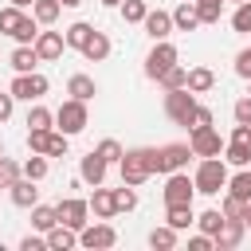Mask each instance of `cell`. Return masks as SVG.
Wrapping results in <instances>:
<instances>
[{
  "label": "cell",
  "instance_id": "1",
  "mask_svg": "<svg viewBox=\"0 0 251 251\" xmlns=\"http://www.w3.org/2000/svg\"><path fill=\"white\" fill-rule=\"evenodd\" d=\"M118 169H122V184H145L153 173H157V149H149V145H137V149H126L122 153V161H118Z\"/></svg>",
  "mask_w": 251,
  "mask_h": 251
},
{
  "label": "cell",
  "instance_id": "2",
  "mask_svg": "<svg viewBox=\"0 0 251 251\" xmlns=\"http://www.w3.org/2000/svg\"><path fill=\"white\" fill-rule=\"evenodd\" d=\"M192 184H196V192H204V196H216V192L227 184V161H224V157H200Z\"/></svg>",
  "mask_w": 251,
  "mask_h": 251
},
{
  "label": "cell",
  "instance_id": "3",
  "mask_svg": "<svg viewBox=\"0 0 251 251\" xmlns=\"http://www.w3.org/2000/svg\"><path fill=\"white\" fill-rule=\"evenodd\" d=\"M165 114H169V122H176V126H192V114H196V94H192L188 86L165 90Z\"/></svg>",
  "mask_w": 251,
  "mask_h": 251
},
{
  "label": "cell",
  "instance_id": "4",
  "mask_svg": "<svg viewBox=\"0 0 251 251\" xmlns=\"http://www.w3.org/2000/svg\"><path fill=\"white\" fill-rule=\"evenodd\" d=\"M86 122H90V114H86V102H78V98H67V102L55 110V126H59L67 137H71V133H82Z\"/></svg>",
  "mask_w": 251,
  "mask_h": 251
},
{
  "label": "cell",
  "instance_id": "5",
  "mask_svg": "<svg viewBox=\"0 0 251 251\" xmlns=\"http://www.w3.org/2000/svg\"><path fill=\"white\" fill-rule=\"evenodd\" d=\"M176 59H180V51H176L169 39H153V51L145 55V75L157 82V78H161V75H165V71H169Z\"/></svg>",
  "mask_w": 251,
  "mask_h": 251
},
{
  "label": "cell",
  "instance_id": "6",
  "mask_svg": "<svg viewBox=\"0 0 251 251\" xmlns=\"http://www.w3.org/2000/svg\"><path fill=\"white\" fill-rule=\"evenodd\" d=\"M188 149H192V157H220L224 153V137L216 133V126H196L192 137H188Z\"/></svg>",
  "mask_w": 251,
  "mask_h": 251
},
{
  "label": "cell",
  "instance_id": "7",
  "mask_svg": "<svg viewBox=\"0 0 251 251\" xmlns=\"http://www.w3.org/2000/svg\"><path fill=\"white\" fill-rule=\"evenodd\" d=\"M47 86H51V82H47L43 75L27 71V75H16L8 90H12V98H24V102H39V98L47 94Z\"/></svg>",
  "mask_w": 251,
  "mask_h": 251
},
{
  "label": "cell",
  "instance_id": "8",
  "mask_svg": "<svg viewBox=\"0 0 251 251\" xmlns=\"http://www.w3.org/2000/svg\"><path fill=\"white\" fill-rule=\"evenodd\" d=\"M192 196H196V184H192V176L188 173H169V180H165V204H192Z\"/></svg>",
  "mask_w": 251,
  "mask_h": 251
},
{
  "label": "cell",
  "instance_id": "9",
  "mask_svg": "<svg viewBox=\"0 0 251 251\" xmlns=\"http://www.w3.org/2000/svg\"><path fill=\"white\" fill-rule=\"evenodd\" d=\"M55 212H59V224H67V227L82 231V227H86V216H90V204H86V200H78V196H67V200H59V204H55Z\"/></svg>",
  "mask_w": 251,
  "mask_h": 251
},
{
  "label": "cell",
  "instance_id": "10",
  "mask_svg": "<svg viewBox=\"0 0 251 251\" xmlns=\"http://www.w3.org/2000/svg\"><path fill=\"white\" fill-rule=\"evenodd\" d=\"M78 243H82L86 251H106V247L118 243V231H114L110 224H86V227L78 231Z\"/></svg>",
  "mask_w": 251,
  "mask_h": 251
},
{
  "label": "cell",
  "instance_id": "11",
  "mask_svg": "<svg viewBox=\"0 0 251 251\" xmlns=\"http://www.w3.org/2000/svg\"><path fill=\"white\" fill-rule=\"evenodd\" d=\"M188 157H192V149H188L184 141L161 145V149H157V173H176V169L188 165Z\"/></svg>",
  "mask_w": 251,
  "mask_h": 251
},
{
  "label": "cell",
  "instance_id": "12",
  "mask_svg": "<svg viewBox=\"0 0 251 251\" xmlns=\"http://www.w3.org/2000/svg\"><path fill=\"white\" fill-rule=\"evenodd\" d=\"M31 47H35V55H39V63H55V59L63 55V47H67V39H63V31H39Z\"/></svg>",
  "mask_w": 251,
  "mask_h": 251
},
{
  "label": "cell",
  "instance_id": "13",
  "mask_svg": "<svg viewBox=\"0 0 251 251\" xmlns=\"http://www.w3.org/2000/svg\"><path fill=\"white\" fill-rule=\"evenodd\" d=\"M243 227H247V220H227V216H224V227L212 235V247H216V251H231V247H239Z\"/></svg>",
  "mask_w": 251,
  "mask_h": 251
},
{
  "label": "cell",
  "instance_id": "14",
  "mask_svg": "<svg viewBox=\"0 0 251 251\" xmlns=\"http://www.w3.org/2000/svg\"><path fill=\"white\" fill-rule=\"evenodd\" d=\"M8 192H12V204H16V208H35V204H39V188H35V180H27V176L12 180Z\"/></svg>",
  "mask_w": 251,
  "mask_h": 251
},
{
  "label": "cell",
  "instance_id": "15",
  "mask_svg": "<svg viewBox=\"0 0 251 251\" xmlns=\"http://www.w3.org/2000/svg\"><path fill=\"white\" fill-rule=\"evenodd\" d=\"M106 169H110V165L90 149V153L82 157V165H78V180H86V184H102V180H106Z\"/></svg>",
  "mask_w": 251,
  "mask_h": 251
},
{
  "label": "cell",
  "instance_id": "16",
  "mask_svg": "<svg viewBox=\"0 0 251 251\" xmlns=\"http://www.w3.org/2000/svg\"><path fill=\"white\" fill-rule=\"evenodd\" d=\"M86 204H90V212H94L98 220H114V216H118V208H114V188L94 184V196H90Z\"/></svg>",
  "mask_w": 251,
  "mask_h": 251
},
{
  "label": "cell",
  "instance_id": "17",
  "mask_svg": "<svg viewBox=\"0 0 251 251\" xmlns=\"http://www.w3.org/2000/svg\"><path fill=\"white\" fill-rule=\"evenodd\" d=\"M43 235H47V251H71V247L78 243V231L67 227V224H55V227L43 231Z\"/></svg>",
  "mask_w": 251,
  "mask_h": 251
},
{
  "label": "cell",
  "instance_id": "18",
  "mask_svg": "<svg viewBox=\"0 0 251 251\" xmlns=\"http://www.w3.org/2000/svg\"><path fill=\"white\" fill-rule=\"evenodd\" d=\"M141 24H145V31H149L153 39H169V31H173V12H161V8H157V12H145Z\"/></svg>",
  "mask_w": 251,
  "mask_h": 251
},
{
  "label": "cell",
  "instance_id": "19",
  "mask_svg": "<svg viewBox=\"0 0 251 251\" xmlns=\"http://www.w3.org/2000/svg\"><path fill=\"white\" fill-rule=\"evenodd\" d=\"M67 94L78 98V102H90V98L98 94V82H94L90 75H71V78H67Z\"/></svg>",
  "mask_w": 251,
  "mask_h": 251
},
{
  "label": "cell",
  "instance_id": "20",
  "mask_svg": "<svg viewBox=\"0 0 251 251\" xmlns=\"http://www.w3.org/2000/svg\"><path fill=\"white\" fill-rule=\"evenodd\" d=\"M110 55V39H106V31H98L94 27V35L82 43V59H90V63H102Z\"/></svg>",
  "mask_w": 251,
  "mask_h": 251
},
{
  "label": "cell",
  "instance_id": "21",
  "mask_svg": "<svg viewBox=\"0 0 251 251\" xmlns=\"http://www.w3.org/2000/svg\"><path fill=\"white\" fill-rule=\"evenodd\" d=\"M8 63H12V71H16V75H27V71H35L39 55H35V47H31V43H20V47L12 51V59H8Z\"/></svg>",
  "mask_w": 251,
  "mask_h": 251
},
{
  "label": "cell",
  "instance_id": "22",
  "mask_svg": "<svg viewBox=\"0 0 251 251\" xmlns=\"http://www.w3.org/2000/svg\"><path fill=\"white\" fill-rule=\"evenodd\" d=\"M200 27V16H196V4H180L176 12H173V31H196Z\"/></svg>",
  "mask_w": 251,
  "mask_h": 251
},
{
  "label": "cell",
  "instance_id": "23",
  "mask_svg": "<svg viewBox=\"0 0 251 251\" xmlns=\"http://www.w3.org/2000/svg\"><path fill=\"white\" fill-rule=\"evenodd\" d=\"M184 86H188L192 94H208V90L216 86V75H212L208 67H192V71H188V78H184Z\"/></svg>",
  "mask_w": 251,
  "mask_h": 251
},
{
  "label": "cell",
  "instance_id": "24",
  "mask_svg": "<svg viewBox=\"0 0 251 251\" xmlns=\"http://www.w3.org/2000/svg\"><path fill=\"white\" fill-rule=\"evenodd\" d=\"M224 188H227L231 196H239L243 204H251V169L243 165V169H239L235 176H227V184H224Z\"/></svg>",
  "mask_w": 251,
  "mask_h": 251
},
{
  "label": "cell",
  "instance_id": "25",
  "mask_svg": "<svg viewBox=\"0 0 251 251\" xmlns=\"http://www.w3.org/2000/svg\"><path fill=\"white\" fill-rule=\"evenodd\" d=\"M165 208H169V212H165V224L176 227V231H184V227L196 220V216H192V204H165Z\"/></svg>",
  "mask_w": 251,
  "mask_h": 251
},
{
  "label": "cell",
  "instance_id": "26",
  "mask_svg": "<svg viewBox=\"0 0 251 251\" xmlns=\"http://www.w3.org/2000/svg\"><path fill=\"white\" fill-rule=\"evenodd\" d=\"M55 224H59V212H55L51 204H35V208H31V227H35V231H51Z\"/></svg>",
  "mask_w": 251,
  "mask_h": 251
},
{
  "label": "cell",
  "instance_id": "27",
  "mask_svg": "<svg viewBox=\"0 0 251 251\" xmlns=\"http://www.w3.org/2000/svg\"><path fill=\"white\" fill-rule=\"evenodd\" d=\"M224 161L235 165V169L251 165V145H247V141H227V145H224Z\"/></svg>",
  "mask_w": 251,
  "mask_h": 251
},
{
  "label": "cell",
  "instance_id": "28",
  "mask_svg": "<svg viewBox=\"0 0 251 251\" xmlns=\"http://www.w3.org/2000/svg\"><path fill=\"white\" fill-rule=\"evenodd\" d=\"M35 35H39V20L24 12L20 24H16V31H12V39H16V43H35Z\"/></svg>",
  "mask_w": 251,
  "mask_h": 251
},
{
  "label": "cell",
  "instance_id": "29",
  "mask_svg": "<svg viewBox=\"0 0 251 251\" xmlns=\"http://www.w3.org/2000/svg\"><path fill=\"white\" fill-rule=\"evenodd\" d=\"M47 169H51V165H47V157H43V153H31V157H27L24 165H20V173H24L27 180H35V184H39V180L47 176Z\"/></svg>",
  "mask_w": 251,
  "mask_h": 251
},
{
  "label": "cell",
  "instance_id": "30",
  "mask_svg": "<svg viewBox=\"0 0 251 251\" xmlns=\"http://www.w3.org/2000/svg\"><path fill=\"white\" fill-rule=\"evenodd\" d=\"M90 35H94V27H90L86 20H78V24H71V27H67V35H63V39H67V47L82 51V43H86Z\"/></svg>",
  "mask_w": 251,
  "mask_h": 251
},
{
  "label": "cell",
  "instance_id": "31",
  "mask_svg": "<svg viewBox=\"0 0 251 251\" xmlns=\"http://www.w3.org/2000/svg\"><path fill=\"white\" fill-rule=\"evenodd\" d=\"M149 247H153V251L176 247V227H169V224H165V227H153V231H149Z\"/></svg>",
  "mask_w": 251,
  "mask_h": 251
},
{
  "label": "cell",
  "instance_id": "32",
  "mask_svg": "<svg viewBox=\"0 0 251 251\" xmlns=\"http://www.w3.org/2000/svg\"><path fill=\"white\" fill-rule=\"evenodd\" d=\"M51 126H55V114H51L47 106L35 102V106L27 110V129H51Z\"/></svg>",
  "mask_w": 251,
  "mask_h": 251
},
{
  "label": "cell",
  "instance_id": "33",
  "mask_svg": "<svg viewBox=\"0 0 251 251\" xmlns=\"http://www.w3.org/2000/svg\"><path fill=\"white\" fill-rule=\"evenodd\" d=\"M59 8H63L59 0H35V4H31V16H35L39 24H55V20H59Z\"/></svg>",
  "mask_w": 251,
  "mask_h": 251
},
{
  "label": "cell",
  "instance_id": "34",
  "mask_svg": "<svg viewBox=\"0 0 251 251\" xmlns=\"http://www.w3.org/2000/svg\"><path fill=\"white\" fill-rule=\"evenodd\" d=\"M192 4H196V16H200V24H220L224 0H192Z\"/></svg>",
  "mask_w": 251,
  "mask_h": 251
},
{
  "label": "cell",
  "instance_id": "35",
  "mask_svg": "<svg viewBox=\"0 0 251 251\" xmlns=\"http://www.w3.org/2000/svg\"><path fill=\"white\" fill-rule=\"evenodd\" d=\"M94 153H98V157H102V161H106V165H118V161H122V153H126V149H122V145H118V141H114V137H106V141H98V145H94Z\"/></svg>",
  "mask_w": 251,
  "mask_h": 251
},
{
  "label": "cell",
  "instance_id": "36",
  "mask_svg": "<svg viewBox=\"0 0 251 251\" xmlns=\"http://www.w3.org/2000/svg\"><path fill=\"white\" fill-rule=\"evenodd\" d=\"M114 208H118V212H133V208H137V192H133V184L114 188Z\"/></svg>",
  "mask_w": 251,
  "mask_h": 251
},
{
  "label": "cell",
  "instance_id": "37",
  "mask_svg": "<svg viewBox=\"0 0 251 251\" xmlns=\"http://www.w3.org/2000/svg\"><path fill=\"white\" fill-rule=\"evenodd\" d=\"M196 224H200L204 235H216V231L224 227V212H220V208H208L204 216H196Z\"/></svg>",
  "mask_w": 251,
  "mask_h": 251
},
{
  "label": "cell",
  "instance_id": "38",
  "mask_svg": "<svg viewBox=\"0 0 251 251\" xmlns=\"http://www.w3.org/2000/svg\"><path fill=\"white\" fill-rule=\"evenodd\" d=\"M118 8H122V20H126V24H141V20H145V12H149V8H145V0H122Z\"/></svg>",
  "mask_w": 251,
  "mask_h": 251
},
{
  "label": "cell",
  "instance_id": "39",
  "mask_svg": "<svg viewBox=\"0 0 251 251\" xmlns=\"http://www.w3.org/2000/svg\"><path fill=\"white\" fill-rule=\"evenodd\" d=\"M220 212H224L227 220H247V204H243L239 196H231V192L224 196V204H220Z\"/></svg>",
  "mask_w": 251,
  "mask_h": 251
},
{
  "label": "cell",
  "instance_id": "40",
  "mask_svg": "<svg viewBox=\"0 0 251 251\" xmlns=\"http://www.w3.org/2000/svg\"><path fill=\"white\" fill-rule=\"evenodd\" d=\"M184 78H188V71H184V67H176V63H173V67H169V71H165V75H161V78H157V82H161V86H165V90H176V86H184Z\"/></svg>",
  "mask_w": 251,
  "mask_h": 251
},
{
  "label": "cell",
  "instance_id": "41",
  "mask_svg": "<svg viewBox=\"0 0 251 251\" xmlns=\"http://www.w3.org/2000/svg\"><path fill=\"white\" fill-rule=\"evenodd\" d=\"M51 129H55V126H51ZM51 129H27V149L47 157V141H51Z\"/></svg>",
  "mask_w": 251,
  "mask_h": 251
},
{
  "label": "cell",
  "instance_id": "42",
  "mask_svg": "<svg viewBox=\"0 0 251 251\" xmlns=\"http://www.w3.org/2000/svg\"><path fill=\"white\" fill-rule=\"evenodd\" d=\"M231 27H235V31H243V35H251V0H243V4L235 8V16H231Z\"/></svg>",
  "mask_w": 251,
  "mask_h": 251
},
{
  "label": "cell",
  "instance_id": "43",
  "mask_svg": "<svg viewBox=\"0 0 251 251\" xmlns=\"http://www.w3.org/2000/svg\"><path fill=\"white\" fill-rule=\"evenodd\" d=\"M20 16H24V8H16V4H12V8H0V31L12 35L16 24H20Z\"/></svg>",
  "mask_w": 251,
  "mask_h": 251
},
{
  "label": "cell",
  "instance_id": "44",
  "mask_svg": "<svg viewBox=\"0 0 251 251\" xmlns=\"http://www.w3.org/2000/svg\"><path fill=\"white\" fill-rule=\"evenodd\" d=\"M24 173H20V165L16 161H8V157H0V188H8L12 180H20Z\"/></svg>",
  "mask_w": 251,
  "mask_h": 251
},
{
  "label": "cell",
  "instance_id": "45",
  "mask_svg": "<svg viewBox=\"0 0 251 251\" xmlns=\"http://www.w3.org/2000/svg\"><path fill=\"white\" fill-rule=\"evenodd\" d=\"M47 157H67V133H63V129H51V141H47Z\"/></svg>",
  "mask_w": 251,
  "mask_h": 251
},
{
  "label": "cell",
  "instance_id": "46",
  "mask_svg": "<svg viewBox=\"0 0 251 251\" xmlns=\"http://www.w3.org/2000/svg\"><path fill=\"white\" fill-rule=\"evenodd\" d=\"M231 114H235V122H239V126H251V94H247V98H239V102L231 106Z\"/></svg>",
  "mask_w": 251,
  "mask_h": 251
},
{
  "label": "cell",
  "instance_id": "47",
  "mask_svg": "<svg viewBox=\"0 0 251 251\" xmlns=\"http://www.w3.org/2000/svg\"><path fill=\"white\" fill-rule=\"evenodd\" d=\"M235 75H239V78H251V47L235 55Z\"/></svg>",
  "mask_w": 251,
  "mask_h": 251
},
{
  "label": "cell",
  "instance_id": "48",
  "mask_svg": "<svg viewBox=\"0 0 251 251\" xmlns=\"http://www.w3.org/2000/svg\"><path fill=\"white\" fill-rule=\"evenodd\" d=\"M212 122H216V114H212L208 106H200V102H196V114H192V129H196V126H212Z\"/></svg>",
  "mask_w": 251,
  "mask_h": 251
},
{
  "label": "cell",
  "instance_id": "49",
  "mask_svg": "<svg viewBox=\"0 0 251 251\" xmlns=\"http://www.w3.org/2000/svg\"><path fill=\"white\" fill-rule=\"evenodd\" d=\"M47 247V235H24L20 239V251H43Z\"/></svg>",
  "mask_w": 251,
  "mask_h": 251
},
{
  "label": "cell",
  "instance_id": "50",
  "mask_svg": "<svg viewBox=\"0 0 251 251\" xmlns=\"http://www.w3.org/2000/svg\"><path fill=\"white\" fill-rule=\"evenodd\" d=\"M188 251H216V247H212V235H204V231L192 235V239H188Z\"/></svg>",
  "mask_w": 251,
  "mask_h": 251
},
{
  "label": "cell",
  "instance_id": "51",
  "mask_svg": "<svg viewBox=\"0 0 251 251\" xmlns=\"http://www.w3.org/2000/svg\"><path fill=\"white\" fill-rule=\"evenodd\" d=\"M12 106H16L12 90H8V94H0V122H8V118H12Z\"/></svg>",
  "mask_w": 251,
  "mask_h": 251
},
{
  "label": "cell",
  "instance_id": "52",
  "mask_svg": "<svg viewBox=\"0 0 251 251\" xmlns=\"http://www.w3.org/2000/svg\"><path fill=\"white\" fill-rule=\"evenodd\" d=\"M59 4H63V8H78L82 0H59Z\"/></svg>",
  "mask_w": 251,
  "mask_h": 251
},
{
  "label": "cell",
  "instance_id": "53",
  "mask_svg": "<svg viewBox=\"0 0 251 251\" xmlns=\"http://www.w3.org/2000/svg\"><path fill=\"white\" fill-rule=\"evenodd\" d=\"M12 4H16V8H31L35 0H12Z\"/></svg>",
  "mask_w": 251,
  "mask_h": 251
},
{
  "label": "cell",
  "instance_id": "54",
  "mask_svg": "<svg viewBox=\"0 0 251 251\" xmlns=\"http://www.w3.org/2000/svg\"><path fill=\"white\" fill-rule=\"evenodd\" d=\"M98 4H106V8H118V4H122V0H98Z\"/></svg>",
  "mask_w": 251,
  "mask_h": 251
},
{
  "label": "cell",
  "instance_id": "55",
  "mask_svg": "<svg viewBox=\"0 0 251 251\" xmlns=\"http://www.w3.org/2000/svg\"><path fill=\"white\" fill-rule=\"evenodd\" d=\"M247 224H251V204H247Z\"/></svg>",
  "mask_w": 251,
  "mask_h": 251
},
{
  "label": "cell",
  "instance_id": "56",
  "mask_svg": "<svg viewBox=\"0 0 251 251\" xmlns=\"http://www.w3.org/2000/svg\"><path fill=\"white\" fill-rule=\"evenodd\" d=\"M247 145H251V129H247Z\"/></svg>",
  "mask_w": 251,
  "mask_h": 251
},
{
  "label": "cell",
  "instance_id": "57",
  "mask_svg": "<svg viewBox=\"0 0 251 251\" xmlns=\"http://www.w3.org/2000/svg\"><path fill=\"white\" fill-rule=\"evenodd\" d=\"M0 157H4V141H0Z\"/></svg>",
  "mask_w": 251,
  "mask_h": 251
},
{
  "label": "cell",
  "instance_id": "58",
  "mask_svg": "<svg viewBox=\"0 0 251 251\" xmlns=\"http://www.w3.org/2000/svg\"><path fill=\"white\" fill-rule=\"evenodd\" d=\"M235 4H243V0H235Z\"/></svg>",
  "mask_w": 251,
  "mask_h": 251
},
{
  "label": "cell",
  "instance_id": "59",
  "mask_svg": "<svg viewBox=\"0 0 251 251\" xmlns=\"http://www.w3.org/2000/svg\"><path fill=\"white\" fill-rule=\"evenodd\" d=\"M247 82H251V78H247Z\"/></svg>",
  "mask_w": 251,
  "mask_h": 251
}]
</instances>
